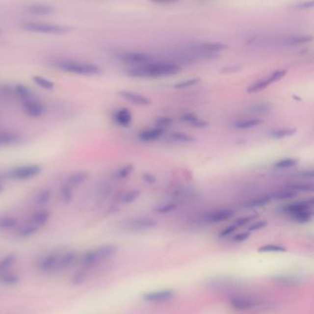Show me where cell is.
<instances>
[{"instance_id":"1","label":"cell","mask_w":314,"mask_h":314,"mask_svg":"<svg viewBox=\"0 0 314 314\" xmlns=\"http://www.w3.org/2000/svg\"><path fill=\"white\" fill-rule=\"evenodd\" d=\"M178 65L166 61H152L127 70V75L133 78H158L175 75L180 72Z\"/></svg>"},{"instance_id":"2","label":"cell","mask_w":314,"mask_h":314,"mask_svg":"<svg viewBox=\"0 0 314 314\" xmlns=\"http://www.w3.org/2000/svg\"><path fill=\"white\" fill-rule=\"evenodd\" d=\"M56 68L64 72L77 75L96 76L103 72L102 68L95 64L73 60L60 61L56 64Z\"/></svg>"},{"instance_id":"3","label":"cell","mask_w":314,"mask_h":314,"mask_svg":"<svg viewBox=\"0 0 314 314\" xmlns=\"http://www.w3.org/2000/svg\"><path fill=\"white\" fill-rule=\"evenodd\" d=\"M22 28L27 31L44 33V34H54V35L64 34L70 30L68 27L64 25L52 24V23H30V22L23 23Z\"/></svg>"},{"instance_id":"4","label":"cell","mask_w":314,"mask_h":314,"mask_svg":"<svg viewBox=\"0 0 314 314\" xmlns=\"http://www.w3.org/2000/svg\"><path fill=\"white\" fill-rule=\"evenodd\" d=\"M42 172V167L37 164L18 166L7 172V178L14 181H27L36 177Z\"/></svg>"},{"instance_id":"5","label":"cell","mask_w":314,"mask_h":314,"mask_svg":"<svg viewBox=\"0 0 314 314\" xmlns=\"http://www.w3.org/2000/svg\"><path fill=\"white\" fill-rule=\"evenodd\" d=\"M286 74H287L286 69L276 70L271 75L266 77L265 78H262V79H260L254 84H252L250 87H248L247 91L249 93H255V92H259L261 90H265L271 84L277 82L278 80H280L282 78H284Z\"/></svg>"},{"instance_id":"6","label":"cell","mask_w":314,"mask_h":314,"mask_svg":"<svg viewBox=\"0 0 314 314\" xmlns=\"http://www.w3.org/2000/svg\"><path fill=\"white\" fill-rule=\"evenodd\" d=\"M119 59L124 63L134 65V67H135L152 62L153 56L148 52H128L121 53Z\"/></svg>"},{"instance_id":"7","label":"cell","mask_w":314,"mask_h":314,"mask_svg":"<svg viewBox=\"0 0 314 314\" xmlns=\"http://www.w3.org/2000/svg\"><path fill=\"white\" fill-rule=\"evenodd\" d=\"M60 255L57 254H49L44 256L38 263V268L44 274H52L55 270H58Z\"/></svg>"},{"instance_id":"8","label":"cell","mask_w":314,"mask_h":314,"mask_svg":"<svg viewBox=\"0 0 314 314\" xmlns=\"http://www.w3.org/2000/svg\"><path fill=\"white\" fill-rule=\"evenodd\" d=\"M157 225V222L155 219L149 218V217H139L131 219L126 225V227L130 231L134 232H141V231H147L155 228Z\"/></svg>"},{"instance_id":"9","label":"cell","mask_w":314,"mask_h":314,"mask_svg":"<svg viewBox=\"0 0 314 314\" xmlns=\"http://www.w3.org/2000/svg\"><path fill=\"white\" fill-rule=\"evenodd\" d=\"M23 107L25 113L32 118H39L45 112L44 105H42L41 103H39L35 99H31L27 102H23Z\"/></svg>"},{"instance_id":"10","label":"cell","mask_w":314,"mask_h":314,"mask_svg":"<svg viewBox=\"0 0 314 314\" xmlns=\"http://www.w3.org/2000/svg\"><path fill=\"white\" fill-rule=\"evenodd\" d=\"M314 203L313 198L305 199V200H302V201H298V202H294L291 203V204H288V205H286L282 208V210L292 216L294 214H297V213L304 211V210L312 209V208L314 206Z\"/></svg>"},{"instance_id":"11","label":"cell","mask_w":314,"mask_h":314,"mask_svg":"<svg viewBox=\"0 0 314 314\" xmlns=\"http://www.w3.org/2000/svg\"><path fill=\"white\" fill-rule=\"evenodd\" d=\"M235 215L234 210L232 209H219L217 211H213L204 217L205 222L207 223H217L222 222L225 220H228L232 218Z\"/></svg>"},{"instance_id":"12","label":"cell","mask_w":314,"mask_h":314,"mask_svg":"<svg viewBox=\"0 0 314 314\" xmlns=\"http://www.w3.org/2000/svg\"><path fill=\"white\" fill-rule=\"evenodd\" d=\"M119 95L125 100L132 103L133 105H139V106H147L151 104L149 98L145 97L139 93H136L134 91H129V90H122L120 91Z\"/></svg>"},{"instance_id":"13","label":"cell","mask_w":314,"mask_h":314,"mask_svg":"<svg viewBox=\"0 0 314 314\" xmlns=\"http://www.w3.org/2000/svg\"><path fill=\"white\" fill-rule=\"evenodd\" d=\"M112 119L120 127L128 128L130 126L133 117H132V113L128 108H121L113 112Z\"/></svg>"},{"instance_id":"14","label":"cell","mask_w":314,"mask_h":314,"mask_svg":"<svg viewBox=\"0 0 314 314\" xmlns=\"http://www.w3.org/2000/svg\"><path fill=\"white\" fill-rule=\"evenodd\" d=\"M174 295V291L172 289H164V290H158V291L149 292L142 296L143 299L147 301H165L168 299H172Z\"/></svg>"},{"instance_id":"15","label":"cell","mask_w":314,"mask_h":314,"mask_svg":"<svg viewBox=\"0 0 314 314\" xmlns=\"http://www.w3.org/2000/svg\"><path fill=\"white\" fill-rule=\"evenodd\" d=\"M227 47H228L227 45L223 43L211 42V43H204L201 45H196V50L207 54H214L227 49Z\"/></svg>"},{"instance_id":"16","label":"cell","mask_w":314,"mask_h":314,"mask_svg":"<svg viewBox=\"0 0 314 314\" xmlns=\"http://www.w3.org/2000/svg\"><path fill=\"white\" fill-rule=\"evenodd\" d=\"M25 10L32 15L48 16L54 12V8L47 4H30L25 7Z\"/></svg>"},{"instance_id":"17","label":"cell","mask_w":314,"mask_h":314,"mask_svg":"<svg viewBox=\"0 0 314 314\" xmlns=\"http://www.w3.org/2000/svg\"><path fill=\"white\" fill-rule=\"evenodd\" d=\"M163 134H164L163 129L155 127V128H150L140 132L138 135V139L143 142H151L161 137Z\"/></svg>"},{"instance_id":"18","label":"cell","mask_w":314,"mask_h":314,"mask_svg":"<svg viewBox=\"0 0 314 314\" xmlns=\"http://www.w3.org/2000/svg\"><path fill=\"white\" fill-rule=\"evenodd\" d=\"M101 258L98 255L96 249L89 250L83 254L80 258V263L84 267H91L96 265L97 263L101 262Z\"/></svg>"},{"instance_id":"19","label":"cell","mask_w":314,"mask_h":314,"mask_svg":"<svg viewBox=\"0 0 314 314\" xmlns=\"http://www.w3.org/2000/svg\"><path fill=\"white\" fill-rule=\"evenodd\" d=\"M180 120L183 123H186L191 125L193 128H207L209 126V123L201 120L200 118H198V116H196L195 113L193 112H186V113H183L181 117Z\"/></svg>"},{"instance_id":"20","label":"cell","mask_w":314,"mask_h":314,"mask_svg":"<svg viewBox=\"0 0 314 314\" xmlns=\"http://www.w3.org/2000/svg\"><path fill=\"white\" fill-rule=\"evenodd\" d=\"M50 217L51 213L48 210H38L35 213H33V215L30 217V223L40 229L48 222Z\"/></svg>"},{"instance_id":"21","label":"cell","mask_w":314,"mask_h":314,"mask_svg":"<svg viewBox=\"0 0 314 314\" xmlns=\"http://www.w3.org/2000/svg\"><path fill=\"white\" fill-rule=\"evenodd\" d=\"M78 259V255L74 251H69L64 255H60L58 270L67 269L71 267Z\"/></svg>"},{"instance_id":"22","label":"cell","mask_w":314,"mask_h":314,"mask_svg":"<svg viewBox=\"0 0 314 314\" xmlns=\"http://www.w3.org/2000/svg\"><path fill=\"white\" fill-rule=\"evenodd\" d=\"M21 139V135L18 134L7 131H0V148L15 145L20 142Z\"/></svg>"},{"instance_id":"23","label":"cell","mask_w":314,"mask_h":314,"mask_svg":"<svg viewBox=\"0 0 314 314\" xmlns=\"http://www.w3.org/2000/svg\"><path fill=\"white\" fill-rule=\"evenodd\" d=\"M262 123V120L260 118H252V119L240 120L235 122L232 127L235 129L239 130H245V129H252L260 126Z\"/></svg>"},{"instance_id":"24","label":"cell","mask_w":314,"mask_h":314,"mask_svg":"<svg viewBox=\"0 0 314 314\" xmlns=\"http://www.w3.org/2000/svg\"><path fill=\"white\" fill-rule=\"evenodd\" d=\"M231 304L236 310L244 311V310L255 308L256 302L253 299H247V298H235V299H232Z\"/></svg>"},{"instance_id":"25","label":"cell","mask_w":314,"mask_h":314,"mask_svg":"<svg viewBox=\"0 0 314 314\" xmlns=\"http://www.w3.org/2000/svg\"><path fill=\"white\" fill-rule=\"evenodd\" d=\"M88 177H89V173L87 172H84V171L76 172L68 177L66 183L73 188L83 183L86 180L88 179Z\"/></svg>"},{"instance_id":"26","label":"cell","mask_w":314,"mask_h":314,"mask_svg":"<svg viewBox=\"0 0 314 314\" xmlns=\"http://www.w3.org/2000/svg\"><path fill=\"white\" fill-rule=\"evenodd\" d=\"M14 92L16 96L19 98L22 102H27L31 99H34L32 91L25 85L23 84H16L14 87Z\"/></svg>"},{"instance_id":"27","label":"cell","mask_w":314,"mask_h":314,"mask_svg":"<svg viewBox=\"0 0 314 314\" xmlns=\"http://www.w3.org/2000/svg\"><path fill=\"white\" fill-rule=\"evenodd\" d=\"M20 282V277L9 271L0 272V284L5 286H15Z\"/></svg>"},{"instance_id":"28","label":"cell","mask_w":314,"mask_h":314,"mask_svg":"<svg viewBox=\"0 0 314 314\" xmlns=\"http://www.w3.org/2000/svg\"><path fill=\"white\" fill-rule=\"evenodd\" d=\"M272 109L273 106L269 103H259L249 106L247 108V112L255 114H267L272 111Z\"/></svg>"},{"instance_id":"29","label":"cell","mask_w":314,"mask_h":314,"mask_svg":"<svg viewBox=\"0 0 314 314\" xmlns=\"http://www.w3.org/2000/svg\"><path fill=\"white\" fill-rule=\"evenodd\" d=\"M270 202H272V199H271V196L270 195H263L261 197H257V198H254L250 201L245 203L244 204V207L247 209H254V208H260L262 206H265L267 204H269Z\"/></svg>"},{"instance_id":"30","label":"cell","mask_w":314,"mask_h":314,"mask_svg":"<svg viewBox=\"0 0 314 314\" xmlns=\"http://www.w3.org/2000/svg\"><path fill=\"white\" fill-rule=\"evenodd\" d=\"M296 133H297V129L296 128H281V129H277L275 131H272L270 133V135L275 139H282V138L292 136V135H295Z\"/></svg>"},{"instance_id":"31","label":"cell","mask_w":314,"mask_h":314,"mask_svg":"<svg viewBox=\"0 0 314 314\" xmlns=\"http://www.w3.org/2000/svg\"><path fill=\"white\" fill-rule=\"evenodd\" d=\"M18 225V220L11 216H2L0 217V231H9L16 228Z\"/></svg>"},{"instance_id":"32","label":"cell","mask_w":314,"mask_h":314,"mask_svg":"<svg viewBox=\"0 0 314 314\" xmlns=\"http://www.w3.org/2000/svg\"><path fill=\"white\" fill-rule=\"evenodd\" d=\"M32 81L35 83L40 88L46 90H52L54 89V83L52 80L45 78L41 76H34L32 78Z\"/></svg>"},{"instance_id":"33","label":"cell","mask_w":314,"mask_h":314,"mask_svg":"<svg viewBox=\"0 0 314 314\" xmlns=\"http://www.w3.org/2000/svg\"><path fill=\"white\" fill-rule=\"evenodd\" d=\"M287 190H289L292 192L298 193V192H313L314 191V184L312 183H290L286 186Z\"/></svg>"},{"instance_id":"34","label":"cell","mask_w":314,"mask_h":314,"mask_svg":"<svg viewBox=\"0 0 314 314\" xmlns=\"http://www.w3.org/2000/svg\"><path fill=\"white\" fill-rule=\"evenodd\" d=\"M60 198L64 204H68L73 199V188L65 183L60 189Z\"/></svg>"},{"instance_id":"35","label":"cell","mask_w":314,"mask_h":314,"mask_svg":"<svg viewBox=\"0 0 314 314\" xmlns=\"http://www.w3.org/2000/svg\"><path fill=\"white\" fill-rule=\"evenodd\" d=\"M170 138L172 141L178 143H193L195 142V138L192 135H187L182 132H174L170 135Z\"/></svg>"},{"instance_id":"36","label":"cell","mask_w":314,"mask_h":314,"mask_svg":"<svg viewBox=\"0 0 314 314\" xmlns=\"http://www.w3.org/2000/svg\"><path fill=\"white\" fill-rule=\"evenodd\" d=\"M38 231H39V228L31 223H29V224L23 226L19 230L18 235L21 238H29L30 236L34 235Z\"/></svg>"},{"instance_id":"37","label":"cell","mask_w":314,"mask_h":314,"mask_svg":"<svg viewBox=\"0 0 314 314\" xmlns=\"http://www.w3.org/2000/svg\"><path fill=\"white\" fill-rule=\"evenodd\" d=\"M313 217H314V213H313L312 209L304 210V211H301L297 214L292 215L294 220L299 223H307L313 219Z\"/></svg>"},{"instance_id":"38","label":"cell","mask_w":314,"mask_h":314,"mask_svg":"<svg viewBox=\"0 0 314 314\" xmlns=\"http://www.w3.org/2000/svg\"><path fill=\"white\" fill-rule=\"evenodd\" d=\"M51 196H52V193H51V190L46 188L42 190L37 196H36V199H35V202L37 204L38 206H41V207H44L45 205H47L50 199H51Z\"/></svg>"},{"instance_id":"39","label":"cell","mask_w":314,"mask_h":314,"mask_svg":"<svg viewBox=\"0 0 314 314\" xmlns=\"http://www.w3.org/2000/svg\"><path fill=\"white\" fill-rule=\"evenodd\" d=\"M272 201L274 200H286V199H291L297 196V193L292 192L289 190H284V191H278L276 193H273L270 195Z\"/></svg>"},{"instance_id":"40","label":"cell","mask_w":314,"mask_h":314,"mask_svg":"<svg viewBox=\"0 0 314 314\" xmlns=\"http://www.w3.org/2000/svg\"><path fill=\"white\" fill-rule=\"evenodd\" d=\"M298 163V160L295 158H283L280 159L277 162L274 163V168L279 169V170H284V169H289L294 166H296Z\"/></svg>"},{"instance_id":"41","label":"cell","mask_w":314,"mask_h":314,"mask_svg":"<svg viewBox=\"0 0 314 314\" xmlns=\"http://www.w3.org/2000/svg\"><path fill=\"white\" fill-rule=\"evenodd\" d=\"M15 261L16 256L12 254L2 257L0 259V272L8 271L11 267V265L15 262Z\"/></svg>"},{"instance_id":"42","label":"cell","mask_w":314,"mask_h":314,"mask_svg":"<svg viewBox=\"0 0 314 314\" xmlns=\"http://www.w3.org/2000/svg\"><path fill=\"white\" fill-rule=\"evenodd\" d=\"M199 82H200V78H187V79L181 80L179 82L174 84L173 88H175V89H185V88H189V87H193V86H195L197 83Z\"/></svg>"},{"instance_id":"43","label":"cell","mask_w":314,"mask_h":314,"mask_svg":"<svg viewBox=\"0 0 314 314\" xmlns=\"http://www.w3.org/2000/svg\"><path fill=\"white\" fill-rule=\"evenodd\" d=\"M134 172V166L132 164H128L123 166L115 173V177L117 179H126L128 176Z\"/></svg>"},{"instance_id":"44","label":"cell","mask_w":314,"mask_h":314,"mask_svg":"<svg viewBox=\"0 0 314 314\" xmlns=\"http://www.w3.org/2000/svg\"><path fill=\"white\" fill-rule=\"evenodd\" d=\"M313 41L312 35H298V36H291L288 39V43L289 45H300V44H306Z\"/></svg>"},{"instance_id":"45","label":"cell","mask_w":314,"mask_h":314,"mask_svg":"<svg viewBox=\"0 0 314 314\" xmlns=\"http://www.w3.org/2000/svg\"><path fill=\"white\" fill-rule=\"evenodd\" d=\"M258 251L260 253H283V252H286V248L284 246H281V245L268 244V245L260 247Z\"/></svg>"},{"instance_id":"46","label":"cell","mask_w":314,"mask_h":314,"mask_svg":"<svg viewBox=\"0 0 314 314\" xmlns=\"http://www.w3.org/2000/svg\"><path fill=\"white\" fill-rule=\"evenodd\" d=\"M274 279L277 282H279V283L284 285H296L300 283V279L296 277H287V276H284V277H274Z\"/></svg>"},{"instance_id":"47","label":"cell","mask_w":314,"mask_h":314,"mask_svg":"<svg viewBox=\"0 0 314 314\" xmlns=\"http://www.w3.org/2000/svg\"><path fill=\"white\" fill-rule=\"evenodd\" d=\"M138 195H139L138 191H130V192H128L122 197V202L124 203V204L133 203L137 199Z\"/></svg>"},{"instance_id":"48","label":"cell","mask_w":314,"mask_h":314,"mask_svg":"<svg viewBox=\"0 0 314 314\" xmlns=\"http://www.w3.org/2000/svg\"><path fill=\"white\" fill-rule=\"evenodd\" d=\"M173 123V120L171 117H159L157 118L156 121V127L158 128H161L164 130L165 128H169L172 126V124Z\"/></svg>"},{"instance_id":"49","label":"cell","mask_w":314,"mask_h":314,"mask_svg":"<svg viewBox=\"0 0 314 314\" xmlns=\"http://www.w3.org/2000/svg\"><path fill=\"white\" fill-rule=\"evenodd\" d=\"M254 218H255V215H252V216H246V217H239V219H237L235 221L234 225L239 228L241 226H244V225L248 224L250 221H252Z\"/></svg>"},{"instance_id":"50","label":"cell","mask_w":314,"mask_h":314,"mask_svg":"<svg viewBox=\"0 0 314 314\" xmlns=\"http://www.w3.org/2000/svg\"><path fill=\"white\" fill-rule=\"evenodd\" d=\"M176 208L175 204H168V205H164V206H161L159 208H157L156 211L157 213H160V214H165V213H168V212H171L172 210Z\"/></svg>"},{"instance_id":"51","label":"cell","mask_w":314,"mask_h":314,"mask_svg":"<svg viewBox=\"0 0 314 314\" xmlns=\"http://www.w3.org/2000/svg\"><path fill=\"white\" fill-rule=\"evenodd\" d=\"M267 225L266 221H259V222H256L255 224L251 225L249 228H248V232H256V231H259L262 228H264L265 226Z\"/></svg>"},{"instance_id":"52","label":"cell","mask_w":314,"mask_h":314,"mask_svg":"<svg viewBox=\"0 0 314 314\" xmlns=\"http://www.w3.org/2000/svg\"><path fill=\"white\" fill-rule=\"evenodd\" d=\"M85 279H86V275L82 272H79V273H77L73 277V283L75 285L82 284Z\"/></svg>"},{"instance_id":"53","label":"cell","mask_w":314,"mask_h":314,"mask_svg":"<svg viewBox=\"0 0 314 314\" xmlns=\"http://www.w3.org/2000/svg\"><path fill=\"white\" fill-rule=\"evenodd\" d=\"M250 234H251V232H241V233H239V234H237L234 238H233V240L234 241H236V242H240V241H244V240H246L249 237H250Z\"/></svg>"},{"instance_id":"54","label":"cell","mask_w":314,"mask_h":314,"mask_svg":"<svg viewBox=\"0 0 314 314\" xmlns=\"http://www.w3.org/2000/svg\"><path fill=\"white\" fill-rule=\"evenodd\" d=\"M237 230V227L235 226V225H231V226H229V227H227L226 229H224L222 232H220V234H219V237H226V236H228V235H230V234H232V232H235Z\"/></svg>"},{"instance_id":"55","label":"cell","mask_w":314,"mask_h":314,"mask_svg":"<svg viewBox=\"0 0 314 314\" xmlns=\"http://www.w3.org/2000/svg\"><path fill=\"white\" fill-rule=\"evenodd\" d=\"M143 180H144L146 183H150V184H153V183H155L157 182V178H156L153 174L149 173V172H146V173L143 174Z\"/></svg>"},{"instance_id":"56","label":"cell","mask_w":314,"mask_h":314,"mask_svg":"<svg viewBox=\"0 0 314 314\" xmlns=\"http://www.w3.org/2000/svg\"><path fill=\"white\" fill-rule=\"evenodd\" d=\"M299 177L302 178H313L314 177V171L313 170H303L298 173Z\"/></svg>"},{"instance_id":"57","label":"cell","mask_w":314,"mask_h":314,"mask_svg":"<svg viewBox=\"0 0 314 314\" xmlns=\"http://www.w3.org/2000/svg\"><path fill=\"white\" fill-rule=\"evenodd\" d=\"M314 1H308V2H301L297 5L299 9H307V8H314Z\"/></svg>"},{"instance_id":"58","label":"cell","mask_w":314,"mask_h":314,"mask_svg":"<svg viewBox=\"0 0 314 314\" xmlns=\"http://www.w3.org/2000/svg\"><path fill=\"white\" fill-rule=\"evenodd\" d=\"M240 68L239 67H230V68H225L222 71L226 72V73H229V72H235V71H238Z\"/></svg>"},{"instance_id":"59","label":"cell","mask_w":314,"mask_h":314,"mask_svg":"<svg viewBox=\"0 0 314 314\" xmlns=\"http://www.w3.org/2000/svg\"><path fill=\"white\" fill-rule=\"evenodd\" d=\"M4 191V185H3V183H0V194Z\"/></svg>"},{"instance_id":"60","label":"cell","mask_w":314,"mask_h":314,"mask_svg":"<svg viewBox=\"0 0 314 314\" xmlns=\"http://www.w3.org/2000/svg\"><path fill=\"white\" fill-rule=\"evenodd\" d=\"M0 34H1V29H0Z\"/></svg>"}]
</instances>
